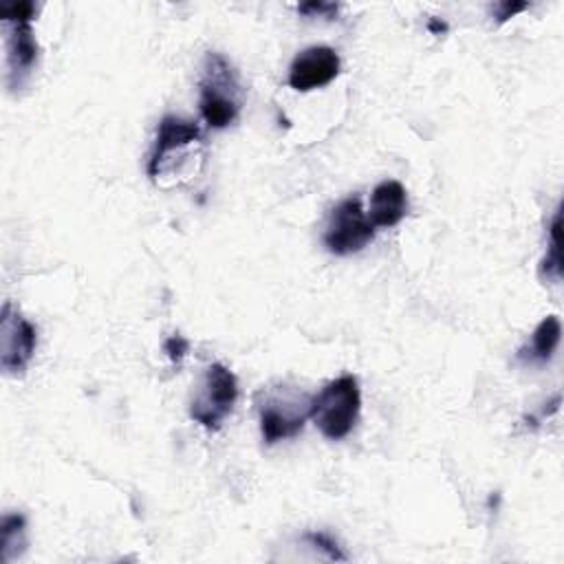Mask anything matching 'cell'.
<instances>
[{"instance_id": "cell-1", "label": "cell", "mask_w": 564, "mask_h": 564, "mask_svg": "<svg viewBox=\"0 0 564 564\" xmlns=\"http://www.w3.org/2000/svg\"><path fill=\"white\" fill-rule=\"evenodd\" d=\"M200 115L209 128H227L240 112V82L227 57L207 53L200 77Z\"/></svg>"}, {"instance_id": "cell-2", "label": "cell", "mask_w": 564, "mask_h": 564, "mask_svg": "<svg viewBox=\"0 0 564 564\" xmlns=\"http://www.w3.org/2000/svg\"><path fill=\"white\" fill-rule=\"evenodd\" d=\"M361 410V390L355 375L328 381L311 401V419L328 441L346 438Z\"/></svg>"}, {"instance_id": "cell-3", "label": "cell", "mask_w": 564, "mask_h": 564, "mask_svg": "<svg viewBox=\"0 0 564 564\" xmlns=\"http://www.w3.org/2000/svg\"><path fill=\"white\" fill-rule=\"evenodd\" d=\"M313 397L289 386L260 390L256 397L260 432L267 445L284 438H293L302 432L306 419H311Z\"/></svg>"}, {"instance_id": "cell-4", "label": "cell", "mask_w": 564, "mask_h": 564, "mask_svg": "<svg viewBox=\"0 0 564 564\" xmlns=\"http://www.w3.org/2000/svg\"><path fill=\"white\" fill-rule=\"evenodd\" d=\"M35 4L29 0L13 2L2 9V20L7 26V86L11 90L26 84L37 59V42L31 26Z\"/></svg>"}, {"instance_id": "cell-5", "label": "cell", "mask_w": 564, "mask_h": 564, "mask_svg": "<svg viewBox=\"0 0 564 564\" xmlns=\"http://www.w3.org/2000/svg\"><path fill=\"white\" fill-rule=\"evenodd\" d=\"M238 399L236 375L223 364H209L189 403V416L205 430H218Z\"/></svg>"}, {"instance_id": "cell-6", "label": "cell", "mask_w": 564, "mask_h": 564, "mask_svg": "<svg viewBox=\"0 0 564 564\" xmlns=\"http://www.w3.org/2000/svg\"><path fill=\"white\" fill-rule=\"evenodd\" d=\"M375 238V227L357 196L344 198L328 216L324 229V247L335 256L361 251Z\"/></svg>"}, {"instance_id": "cell-7", "label": "cell", "mask_w": 564, "mask_h": 564, "mask_svg": "<svg viewBox=\"0 0 564 564\" xmlns=\"http://www.w3.org/2000/svg\"><path fill=\"white\" fill-rule=\"evenodd\" d=\"M35 344V326L11 302H4L0 317V368L4 375H22L33 359Z\"/></svg>"}, {"instance_id": "cell-8", "label": "cell", "mask_w": 564, "mask_h": 564, "mask_svg": "<svg viewBox=\"0 0 564 564\" xmlns=\"http://www.w3.org/2000/svg\"><path fill=\"white\" fill-rule=\"evenodd\" d=\"M339 75V55L330 46H308L289 66V86L300 93L322 88Z\"/></svg>"}, {"instance_id": "cell-9", "label": "cell", "mask_w": 564, "mask_h": 564, "mask_svg": "<svg viewBox=\"0 0 564 564\" xmlns=\"http://www.w3.org/2000/svg\"><path fill=\"white\" fill-rule=\"evenodd\" d=\"M203 134L200 128L194 121L181 119L176 115H165L159 123L156 130V139H154V148L150 152V161H148V176L152 178L161 165L178 150L192 148V145H200Z\"/></svg>"}, {"instance_id": "cell-10", "label": "cell", "mask_w": 564, "mask_h": 564, "mask_svg": "<svg viewBox=\"0 0 564 564\" xmlns=\"http://www.w3.org/2000/svg\"><path fill=\"white\" fill-rule=\"evenodd\" d=\"M408 214V192L399 181H381L370 194L368 218L372 227H394Z\"/></svg>"}, {"instance_id": "cell-11", "label": "cell", "mask_w": 564, "mask_h": 564, "mask_svg": "<svg viewBox=\"0 0 564 564\" xmlns=\"http://www.w3.org/2000/svg\"><path fill=\"white\" fill-rule=\"evenodd\" d=\"M560 337H562V324H560V317L557 315H549L544 317L533 335H531V344L529 348H522L520 350V357H527L529 361H549L553 357V352L557 350L560 346Z\"/></svg>"}, {"instance_id": "cell-12", "label": "cell", "mask_w": 564, "mask_h": 564, "mask_svg": "<svg viewBox=\"0 0 564 564\" xmlns=\"http://www.w3.org/2000/svg\"><path fill=\"white\" fill-rule=\"evenodd\" d=\"M0 535H2V553L0 560L13 562L20 557L26 549V520L22 513H7L0 522Z\"/></svg>"}, {"instance_id": "cell-13", "label": "cell", "mask_w": 564, "mask_h": 564, "mask_svg": "<svg viewBox=\"0 0 564 564\" xmlns=\"http://www.w3.org/2000/svg\"><path fill=\"white\" fill-rule=\"evenodd\" d=\"M540 273L542 278L553 282H560L562 278V207H557L553 214L549 229V247L546 256L540 262Z\"/></svg>"}, {"instance_id": "cell-14", "label": "cell", "mask_w": 564, "mask_h": 564, "mask_svg": "<svg viewBox=\"0 0 564 564\" xmlns=\"http://www.w3.org/2000/svg\"><path fill=\"white\" fill-rule=\"evenodd\" d=\"M297 11L308 15V18L319 15V18L333 20L337 15V4H333V2H304V4L297 7Z\"/></svg>"}, {"instance_id": "cell-15", "label": "cell", "mask_w": 564, "mask_h": 564, "mask_svg": "<svg viewBox=\"0 0 564 564\" xmlns=\"http://www.w3.org/2000/svg\"><path fill=\"white\" fill-rule=\"evenodd\" d=\"M524 9H529L527 2H498L494 7V15H496V22L502 24V22H507L509 18H513L516 13H520Z\"/></svg>"}, {"instance_id": "cell-16", "label": "cell", "mask_w": 564, "mask_h": 564, "mask_svg": "<svg viewBox=\"0 0 564 564\" xmlns=\"http://www.w3.org/2000/svg\"><path fill=\"white\" fill-rule=\"evenodd\" d=\"M187 348H189V344H187V339H183L181 335H172V337H167L165 344H163V350L167 352V357H170L172 361H181L183 355L187 352Z\"/></svg>"}, {"instance_id": "cell-17", "label": "cell", "mask_w": 564, "mask_h": 564, "mask_svg": "<svg viewBox=\"0 0 564 564\" xmlns=\"http://www.w3.org/2000/svg\"><path fill=\"white\" fill-rule=\"evenodd\" d=\"M427 29H430L432 33L441 35L443 31H447V24H445V22H441V20H436V18H430V22H427Z\"/></svg>"}]
</instances>
